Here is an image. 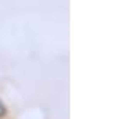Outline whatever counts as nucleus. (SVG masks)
I'll return each instance as SVG.
<instances>
[{
  "instance_id": "obj_1",
  "label": "nucleus",
  "mask_w": 124,
  "mask_h": 119,
  "mask_svg": "<svg viewBox=\"0 0 124 119\" xmlns=\"http://www.w3.org/2000/svg\"><path fill=\"white\" fill-rule=\"evenodd\" d=\"M4 116H6V105L0 101V117H4Z\"/></svg>"
}]
</instances>
